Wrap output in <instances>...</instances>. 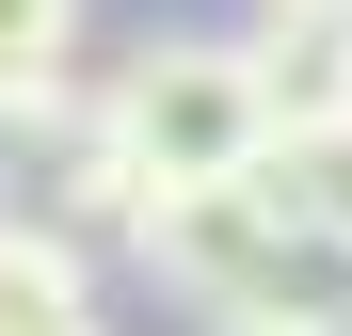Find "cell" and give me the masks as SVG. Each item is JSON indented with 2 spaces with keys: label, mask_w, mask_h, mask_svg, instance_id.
I'll return each mask as SVG.
<instances>
[{
  "label": "cell",
  "mask_w": 352,
  "mask_h": 336,
  "mask_svg": "<svg viewBox=\"0 0 352 336\" xmlns=\"http://www.w3.org/2000/svg\"><path fill=\"white\" fill-rule=\"evenodd\" d=\"M144 256H160L224 336H352V256L305 240L256 177H241V192H176V208L144 224Z\"/></svg>",
  "instance_id": "6da1fadb"
},
{
  "label": "cell",
  "mask_w": 352,
  "mask_h": 336,
  "mask_svg": "<svg viewBox=\"0 0 352 336\" xmlns=\"http://www.w3.org/2000/svg\"><path fill=\"white\" fill-rule=\"evenodd\" d=\"M96 128H112V160L144 177V208H176V192H241L256 160H272V112H256V80H241V48H224V32H144L129 65H112Z\"/></svg>",
  "instance_id": "7a4b0ae2"
},
{
  "label": "cell",
  "mask_w": 352,
  "mask_h": 336,
  "mask_svg": "<svg viewBox=\"0 0 352 336\" xmlns=\"http://www.w3.org/2000/svg\"><path fill=\"white\" fill-rule=\"evenodd\" d=\"M241 48V80L272 128H320V112H352V0H256V32H224Z\"/></svg>",
  "instance_id": "3957f363"
},
{
  "label": "cell",
  "mask_w": 352,
  "mask_h": 336,
  "mask_svg": "<svg viewBox=\"0 0 352 336\" xmlns=\"http://www.w3.org/2000/svg\"><path fill=\"white\" fill-rule=\"evenodd\" d=\"M256 192L305 224V240H336V256H352V112H320V128H272Z\"/></svg>",
  "instance_id": "277c9868"
},
{
  "label": "cell",
  "mask_w": 352,
  "mask_h": 336,
  "mask_svg": "<svg viewBox=\"0 0 352 336\" xmlns=\"http://www.w3.org/2000/svg\"><path fill=\"white\" fill-rule=\"evenodd\" d=\"M80 320H96V272L48 240V224L0 208V336H80Z\"/></svg>",
  "instance_id": "5b68a950"
},
{
  "label": "cell",
  "mask_w": 352,
  "mask_h": 336,
  "mask_svg": "<svg viewBox=\"0 0 352 336\" xmlns=\"http://www.w3.org/2000/svg\"><path fill=\"white\" fill-rule=\"evenodd\" d=\"M65 48H80V0H0V112L65 80Z\"/></svg>",
  "instance_id": "8992f818"
}]
</instances>
